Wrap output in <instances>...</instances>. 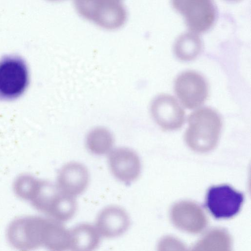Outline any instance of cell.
Returning a JSON list of instances; mask_svg holds the SVG:
<instances>
[{
	"mask_svg": "<svg viewBox=\"0 0 251 251\" xmlns=\"http://www.w3.org/2000/svg\"><path fill=\"white\" fill-rule=\"evenodd\" d=\"M188 123L184 138L190 149L197 152H206L216 146L222 122L216 111L209 107L199 109L189 115Z\"/></svg>",
	"mask_w": 251,
	"mask_h": 251,
	"instance_id": "6da1fadb",
	"label": "cell"
},
{
	"mask_svg": "<svg viewBox=\"0 0 251 251\" xmlns=\"http://www.w3.org/2000/svg\"><path fill=\"white\" fill-rule=\"evenodd\" d=\"M78 14L103 29L113 30L122 27L127 19L126 10L117 0H74Z\"/></svg>",
	"mask_w": 251,
	"mask_h": 251,
	"instance_id": "7a4b0ae2",
	"label": "cell"
},
{
	"mask_svg": "<svg viewBox=\"0 0 251 251\" xmlns=\"http://www.w3.org/2000/svg\"><path fill=\"white\" fill-rule=\"evenodd\" d=\"M48 218L25 216L13 220L9 225L7 236L13 247L22 251L43 247Z\"/></svg>",
	"mask_w": 251,
	"mask_h": 251,
	"instance_id": "3957f363",
	"label": "cell"
},
{
	"mask_svg": "<svg viewBox=\"0 0 251 251\" xmlns=\"http://www.w3.org/2000/svg\"><path fill=\"white\" fill-rule=\"evenodd\" d=\"M29 80L27 66L16 55H8L0 60V99L11 100L21 96Z\"/></svg>",
	"mask_w": 251,
	"mask_h": 251,
	"instance_id": "277c9868",
	"label": "cell"
},
{
	"mask_svg": "<svg viewBox=\"0 0 251 251\" xmlns=\"http://www.w3.org/2000/svg\"><path fill=\"white\" fill-rule=\"evenodd\" d=\"M174 8L184 17L189 30L203 33L213 25L216 8L212 0H171Z\"/></svg>",
	"mask_w": 251,
	"mask_h": 251,
	"instance_id": "5b68a950",
	"label": "cell"
},
{
	"mask_svg": "<svg viewBox=\"0 0 251 251\" xmlns=\"http://www.w3.org/2000/svg\"><path fill=\"white\" fill-rule=\"evenodd\" d=\"M174 89L182 104L190 109L201 105L208 94L205 79L200 74L192 71L183 72L177 77Z\"/></svg>",
	"mask_w": 251,
	"mask_h": 251,
	"instance_id": "8992f818",
	"label": "cell"
},
{
	"mask_svg": "<svg viewBox=\"0 0 251 251\" xmlns=\"http://www.w3.org/2000/svg\"><path fill=\"white\" fill-rule=\"evenodd\" d=\"M244 200L243 195L230 186L222 185L211 187L206 197V205L216 218H230L239 211Z\"/></svg>",
	"mask_w": 251,
	"mask_h": 251,
	"instance_id": "52a82bcc",
	"label": "cell"
},
{
	"mask_svg": "<svg viewBox=\"0 0 251 251\" xmlns=\"http://www.w3.org/2000/svg\"><path fill=\"white\" fill-rule=\"evenodd\" d=\"M108 154L109 169L116 179L129 184L138 178L141 164L134 151L127 148L120 147L112 149Z\"/></svg>",
	"mask_w": 251,
	"mask_h": 251,
	"instance_id": "ba28073f",
	"label": "cell"
},
{
	"mask_svg": "<svg viewBox=\"0 0 251 251\" xmlns=\"http://www.w3.org/2000/svg\"><path fill=\"white\" fill-rule=\"evenodd\" d=\"M151 113L155 123L164 130L180 128L185 120V112L173 96L162 94L156 97L151 106Z\"/></svg>",
	"mask_w": 251,
	"mask_h": 251,
	"instance_id": "9c48e42d",
	"label": "cell"
},
{
	"mask_svg": "<svg viewBox=\"0 0 251 251\" xmlns=\"http://www.w3.org/2000/svg\"><path fill=\"white\" fill-rule=\"evenodd\" d=\"M90 178L85 165L79 162L71 161L59 169L56 184L63 193L76 198L87 189Z\"/></svg>",
	"mask_w": 251,
	"mask_h": 251,
	"instance_id": "30bf717a",
	"label": "cell"
},
{
	"mask_svg": "<svg viewBox=\"0 0 251 251\" xmlns=\"http://www.w3.org/2000/svg\"><path fill=\"white\" fill-rule=\"evenodd\" d=\"M130 225V219L127 211L119 205H110L99 212L95 226L101 237L112 239L123 235Z\"/></svg>",
	"mask_w": 251,
	"mask_h": 251,
	"instance_id": "8fae6325",
	"label": "cell"
},
{
	"mask_svg": "<svg viewBox=\"0 0 251 251\" xmlns=\"http://www.w3.org/2000/svg\"><path fill=\"white\" fill-rule=\"evenodd\" d=\"M171 217L176 226L191 233L201 232L207 223L206 216L201 207L188 201L175 204L171 209Z\"/></svg>",
	"mask_w": 251,
	"mask_h": 251,
	"instance_id": "7c38bea8",
	"label": "cell"
},
{
	"mask_svg": "<svg viewBox=\"0 0 251 251\" xmlns=\"http://www.w3.org/2000/svg\"><path fill=\"white\" fill-rule=\"evenodd\" d=\"M70 250L91 251L100 245L101 236L95 225L81 223L70 229Z\"/></svg>",
	"mask_w": 251,
	"mask_h": 251,
	"instance_id": "4fadbf2b",
	"label": "cell"
},
{
	"mask_svg": "<svg viewBox=\"0 0 251 251\" xmlns=\"http://www.w3.org/2000/svg\"><path fill=\"white\" fill-rule=\"evenodd\" d=\"M70 229L63 223L48 217L46 226L43 247L56 251L70 250Z\"/></svg>",
	"mask_w": 251,
	"mask_h": 251,
	"instance_id": "5bb4252c",
	"label": "cell"
},
{
	"mask_svg": "<svg viewBox=\"0 0 251 251\" xmlns=\"http://www.w3.org/2000/svg\"><path fill=\"white\" fill-rule=\"evenodd\" d=\"M114 138L111 133L104 127H97L90 131L86 139L88 151L97 155L108 154L113 149Z\"/></svg>",
	"mask_w": 251,
	"mask_h": 251,
	"instance_id": "9a60e30c",
	"label": "cell"
},
{
	"mask_svg": "<svg viewBox=\"0 0 251 251\" xmlns=\"http://www.w3.org/2000/svg\"><path fill=\"white\" fill-rule=\"evenodd\" d=\"M231 240L229 234L222 229H214L205 234L194 246L193 251H230Z\"/></svg>",
	"mask_w": 251,
	"mask_h": 251,
	"instance_id": "2e32d148",
	"label": "cell"
},
{
	"mask_svg": "<svg viewBox=\"0 0 251 251\" xmlns=\"http://www.w3.org/2000/svg\"><path fill=\"white\" fill-rule=\"evenodd\" d=\"M201 42L195 33L186 34L180 37L174 46V52L179 60L184 61L195 59L201 50Z\"/></svg>",
	"mask_w": 251,
	"mask_h": 251,
	"instance_id": "e0dca14e",
	"label": "cell"
},
{
	"mask_svg": "<svg viewBox=\"0 0 251 251\" xmlns=\"http://www.w3.org/2000/svg\"><path fill=\"white\" fill-rule=\"evenodd\" d=\"M77 209L75 198L62 192L48 217L63 223L73 218Z\"/></svg>",
	"mask_w": 251,
	"mask_h": 251,
	"instance_id": "ac0fdd59",
	"label": "cell"
},
{
	"mask_svg": "<svg viewBox=\"0 0 251 251\" xmlns=\"http://www.w3.org/2000/svg\"><path fill=\"white\" fill-rule=\"evenodd\" d=\"M39 181L31 175H20L14 182V192L21 199L30 201L37 189Z\"/></svg>",
	"mask_w": 251,
	"mask_h": 251,
	"instance_id": "d6986e66",
	"label": "cell"
},
{
	"mask_svg": "<svg viewBox=\"0 0 251 251\" xmlns=\"http://www.w3.org/2000/svg\"><path fill=\"white\" fill-rule=\"evenodd\" d=\"M48 0L52 1H59V0Z\"/></svg>",
	"mask_w": 251,
	"mask_h": 251,
	"instance_id": "ffe728a7",
	"label": "cell"
},
{
	"mask_svg": "<svg viewBox=\"0 0 251 251\" xmlns=\"http://www.w3.org/2000/svg\"><path fill=\"white\" fill-rule=\"evenodd\" d=\"M117 0L121 1V0Z\"/></svg>",
	"mask_w": 251,
	"mask_h": 251,
	"instance_id": "44dd1931",
	"label": "cell"
}]
</instances>
